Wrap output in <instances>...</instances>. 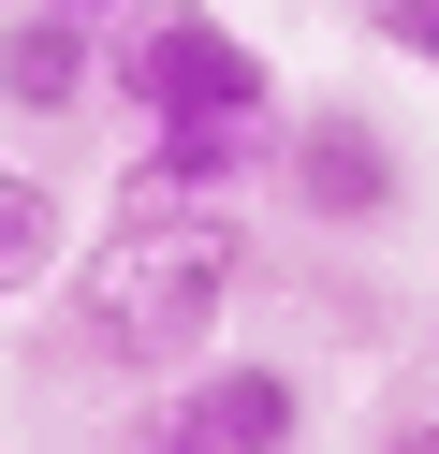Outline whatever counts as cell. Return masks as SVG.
Masks as SVG:
<instances>
[{"label":"cell","instance_id":"cell-7","mask_svg":"<svg viewBox=\"0 0 439 454\" xmlns=\"http://www.w3.org/2000/svg\"><path fill=\"white\" fill-rule=\"evenodd\" d=\"M44 264H59V191L29 161H0V294H29Z\"/></svg>","mask_w":439,"mask_h":454},{"label":"cell","instance_id":"cell-5","mask_svg":"<svg viewBox=\"0 0 439 454\" xmlns=\"http://www.w3.org/2000/svg\"><path fill=\"white\" fill-rule=\"evenodd\" d=\"M263 147H278V132H146V147H132V176H117V220L234 206V191H263Z\"/></svg>","mask_w":439,"mask_h":454},{"label":"cell","instance_id":"cell-10","mask_svg":"<svg viewBox=\"0 0 439 454\" xmlns=\"http://www.w3.org/2000/svg\"><path fill=\"white\" fill-rule=\"evenodd\" d=\"M44 15H88V30H103V15H117V0H44Z\"/></svg>","mask_w":439,"mask_h":454},{"label":"cell","instance_id":"cell-6","mask_svg":"<svg viewBox=\"0 0 439 454\" xmlns=\"http://www.w3.org/2000/svg\"><path fill=\"white\" fill-rule=\"evenodd\" d=\"M74 103H103V30L15 0L0 15V118H74Z\"/></svg>","mask_w":439,"mask_h":454},{"label":"cell","instance_id":"cell-9","mask_svg":"<svg viewBox=\"0 0 439 454\" xmlns=\"http://www.w3.org/2000/svg\"><path fill=\"white\" fill-rule=\"evenodd\" d=\"M366 454H439V411H410V425H380Z\"/></svg>","mask_w":439,"mask_h":454},{"label":"cell","instance_id":"cell-4","mask_svg":"<svg viewBox=\"0 0 439 454\" xmlns=\"http://www.w3.org/2000/svg\"><path fill=\"white\" fill-rule=\"evenodd\" d=\"M263 176H278L322 235H380V220L410 206V161H396V132H380L366 103H308V118H278Z\"/></svg>","mask_w":439,"mask_h":454},{"label":"cell","instance_id":"cell-2","mask_svg":"<svg viewBox=\"0 0 439 454\" xmlns=\"http://www.w3.org/2000/svg\"><path fill=\"white\" fill-rule=\"evenodd\" d=\"M103 103H132V132H278V59L205 0H117Z\"/></svg>","mask_w":439,"mask_h":454},{"label":"cell","instance_id":"cell-8","mask_svg":"<svg viewBox=\"0 0 439 454\" xmlns=\"http://www.w3.org/2000/svg\"><path fill=\"white\" fill-rule=\"evenodd\" d=\"M366 30L396 44V59H425V74H439V0H366Z\"/></svg>","mask_w":439,"mask_h":454},{"label":"cell","instance_id":"cell-1","mask_svg":"<svg viewBox=\"0 0 439 454\" xmlns=\"http://www.w3.org/2000/svg\"><path fill=\"white\" fill-rule=\"evenodd\" d=\"M234 278H249L234 206H191V220H103L88 264H74V352L117 366V381H176V366L220 352Z\"/></svg>","mask_w":439,"mask_h":454},{"label":"cell","instance_id":"cell-3","mask_svg":"<svg viewBox=\"0 0 439 454\" xmlns=\"http://www.w3.org/2000/svg\"><path fill=\"white\" fill-rule=\"evenodd\" d=\"M308 440V381L278 352H205L161 381V411L132 425V454H293Z\"/></svg>","mask_w":439,"mask_h":454}]
</instances>
